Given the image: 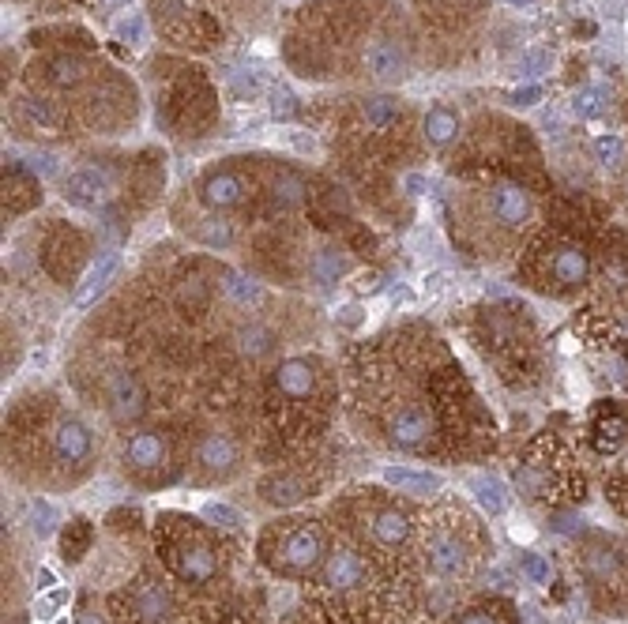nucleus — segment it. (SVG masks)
<instances>
[{"instance_id": "f257e3e1", "label": "nucleus", "mask_w": 628, "mask_h": 624, "mask_svg": "<svg viewBox=\"0 0 628 624\" xmlns=\"http://www.w3.org/2000/svg\"><path fill=\"white\" fill-rule=\"evenodd\" d=\"M264 561L271 568L286 572V576H305V572H313L316 564L324 561V534L316 531L313 523L294 519V527H286L275 538V546H267Z\"/></svg>"}, {"instance_id": "f03ea898", "label": "nucleus", "mask_w": 628, "mask_h": 624, "mask_svg": "<svg viewBox=\"0 0 628 624\" xmlns=\"http://www.w3.org/2000/svg\"><path fill=\"white\" fill-rule=\"evenodd\" d=\"M117 271H121V252H102L95 264L87 267V275L79 282L72 305H76V309H91L98 297L110 290V282L117 279Z\"/></svg>"}, {"instance_id": "7ed1b4c3", "label": "nucleus", "mask_w": 628, "mask_h": 624, "mask_svg": "<svg viewBox=\"0 0 628 624\" xmlns=\"http://www.w3.org/2000/svg\"><path fill=\"white\" fill-rule=\"evenodd\" d=\"M143 410H147V391H143V384L136 380L132 373H121L113 376L110 384V414L113 422H136V418H143Z\"/></svg>"}, {"instance_id": "20e7f679", "label": "nucleus", "mask_w": 628, "mask_h": 624, "mask_svg": "<svg viewBox=\"0 0 628 624\" xmlns=\"http://www.w3.org/2000/svg\"><path fill=\"white\" fill-rule=\"evenodd\" d=\"M365 68H369V76L377 79V83H388V87L407 79V57L388 38H377V42L365 46Z\"/></svg>"}, {"instance_id": "39448f33", "label": "nucleus", "mask_w": 628, "mask_h": 624, "mask_svg": "<svg viewBox=\"0 0 628 624\" xmlns=\"http://www.w3.org/2000/svg\"><path fill=\"white\" fill-rule=\"evenodd\" d=\"M64 200L72 203V207H83V211L102 207V203L110 200V181H106V173H98V170L68 173V181H64Z\"/></svg>"}, {"instance_id": "423d86ee", "label": "nucleus", "mask_w": 628, "mask_h": 624, "mask_svg": "<svg viewBox=\"0 0 628 624\" xmlns=\"http://www.w3.org/2000/svg\"><path fill=\"white\" fill-rule=\"evenodd\" d=\"M429 433H433V418L425 414L422 406H403V410H395L392 422H388V437L399 448H422Z\"/></svg>"}, {"instance_id": "0eeeda50", "label": "nucleus", "mask_w": 628, "mask_h": 624, "mask_svg": "<svg viewBox=\"0 0 628 624\" xmlns=\"http://www.w3.org/2000/svg\"><path fill=\"white\" fill-rule=\"evenodd\" d=\"M425 553H429V568H433L437 576L452 579L467 572V549H463V542L452 538V534H433Z\"/></svg>"}, {"instance_id": "6e6552de", "label": "nucleus", "mask_w": 628, "mask_h": 624, "mask_svg": "<svg viewBox=\"0 0 628 624\" xmlns=\"http://www.w3.org/2000/svg\"><path fill=\"white\" fill-rule=\"evenodd\" d=\"M362 579H365V564L358 553H350V549L328 553V561H324V587H331V591H350V587H358Z\"/></svg>"}, {"instance_id": "1a4fd4ad", "label": "nucleus", "mask_w": 628, "mask_h": 624, "mask_svg": "<svg viewBox=\"0 0 628 624\" xmlns=\"http://www.w3.org/2000/svg\"><path fill=\"white\" fill-rule=\"evenodd\" d=\"M531 211H534V200L527 188H519V185L493 188V215H497L504 226H523V222L531 219Z\"/></svg>"}, {"instance_id": "9d476101", "label": "nucleus", "mask_w": 628, "mask_h": 624, "mask_svg": "<svg viewBox=\"0 0 628 624\" xmlns=\"http://www.w3.org/2000/svg\"><path fill=\"white\" fill-rule=\"evenodd\" d=\"M53 452L61 463H83L87 455H91V429L76 418H68V422L57 425V433H53Z\"/></svg>"}, {"instance_id": "9b49d317", "label": "nucleus", "mask_w": 628, "mask_h": 624, "mask_svg": "<svg viewBox=\"0 0 628 624\" xmlns=\"http://www.w3.org/2000/svg\"><path fill=\"white\" fill-rule=\"evenodd\" d=\"M173 568H177V576L189 579V583H207L219 572V561H215V553L207 546L192 542V546H181L173 553Z\"/></svg>"}, {"instance_id": "f8f14e48", "label": "nucleus", "mask_w": 628, "mask_h": 624, "mask_svg": "<svg viewBox=\"0 0 628 624\" xmlns=\"http://www.w3.org/2000/svg\"><path fill=\"white\" fill-rule=\"evenodd\" d=\"M196 463L200 470L207 474H230L237 467V448L230 437H222V433H207L200 444H196Z\"/></svg>"}, {"instance_id": "ddd939ff", "label": "nucleus", "mask_w": 628, "mask_h": 624, "mask_svg": "<svg viewBox=\"0 0 628 624\" xmlns=\"http://www.w3.org/2000/svg\"><path fill=\"white\" fill-rule=\"evenodd\" d=\"M275 384H279V391L290 395V399H305V395H313L316 388L313 365L305 358H286L283 365L275 369Z\"/></svg>"}, {"instance_id": "4468645a", "label": "nucleus", "mask_w": 628, "mask_h": 624, "mask_svg": "<svg viewBox=\"0 0 628 624\" xmlns=\"http://www.w3.org/2000/svg\"><path fill=\"white\" fill-rule=\"evenodd\" d=\"M132 613H136L143 624H158L166 613H170V591H166L162 583L143 579L140 587L132 591Z\"/></svg>"}, {"instance_id": "2eb2a0df", "label": "nucleus", "mask_w": 628, "mask_h": 624, "mask_svg": "<svg viewBox=\"0 0 628 624\" xmlns=\"http://www.w3.org/2000/svg\"><path fill=\"white\" fill-rule=\"evenodd\" d=\"M384 482L399 489V493H414V497H425V493H437L444 478L440 474H429V470H410V467H384Z\"/></svg>"}, {"instance_id": "dca6fc26", "label": "nucleus", "mask_w": 628, "mask_h": 624, "mask_svg": "<svg viewBox=\"0 0 628 624\" xmlns=\"http://www.w3.org/2000/svg\"><path fill=\"white\" fill-rule=\"evenodd\" d=\"M550 267H553V279L561 282V286H580V282H587L591 260H587V252H583L580 245H565V249H557Z\"/></svg>"}, {"instance_id": "f3484780", "label": "nucleus", "mask_w": 628, "mask_h": 624, "mask_svg": "<svg viewBox=\"0 0 628 624\" xmlns=\"http://www.w3.org/2000/svg\"><path fill=\"white\" fill-rule=\"evenodd\" d=\"M128 463L136 470H155L166 463V437L162 433H136L128 440Z\"/></svg>"}, {"instance_id": "a211bd4d", "label": "nucleus", "mask_w": 628, "mask_h": 624, "mask_svg": "<svg viewBox=\"0 0 628 624\" xmlns=\"http://www.w3.org/2000/svg\"><path fill=\"white\" fill-rule=\"evenodd\" d=\"M471 493L478 500V508L489 515H504L508 512V489L497 474H471Z\"/></svg>"}, {"instance_id": "6ab92c4d", "label": "nucleus", "mask_w": 628, "mask_h": 624, "mask_svg": "<svg viewBox=\"0 0 628 624\" xmlns=\"http://www.w3.org/2000/svg\"><path fill=\"white\" fill-rule=\"evenodd\" d=\"M373 538H377L380 546L399 549L410 538V515L399 512V508H384V512H377V519H373Z\"/></svg>"}, {"instance_id": "aec40b11", "label": "nucleus", "mask_w": 628, "mask_h": 624, "mask_svg": "<svg viewBox=\"0 0 628 624\" xmlns=\"http://www.w3.org/2000/svg\"><path fill=\"white\" fill-rule=\"evenodd\" d=\"M260 493H264L267 504H279V508H290V504H298V500L309 497V485L294 478V474H271L264 485H260Z\"/></svg>"}, {"instance_id": "412c9836", "label": "nucleus", "mask_w": 628, "mask_h": 624, "mask_svg": "<svg viewBox=\"0 0 628 624\" xmlns=\"http://www.w3.org/2000/svg\"><path fill=\"white\" fill-rule=\"evenodd\" d=\"M241 192H245V185L237 181L234 173H211V177L204 181V203L207 207H215V211L241 203Z\"/></svg>"}, {"instance_id": "4be33fe9", "label": "nucleus", "mask_w": 628, "mask_h": 624, "mask_svg": "<svg viewBox=\"0 0 628 624\" xmlns=\"http://www.w3.org/2000/svg\"><path fill=\"white\" fill-rule=\"evenodd\" d=\"M583 568H587V576L598 579V583H613V579L621 576V553L613 546H591L587 549V557H583Z\"/></svg>"}, {"instance_id": "5701e85b", "label": "nucleus", "mask_w": 628, "mask_h": 624, "mask_svg": "<svg viewBox=\"0 0 628 624\" xmlns=\"http://www.w3.org/2000/svg\"><path fill=\"white\" fill-rule=\"evenodd\" d=\"M350 271V256L339 249H320L309 260V275H313V282H320V286H331V282H339Z\"/></svg>"}, {"instance_id": "b1692460", "label": "nucleus", "mask_w": 628, "mask_h": 624, "mask_svg": "<svg viewBox=\"0 0 628 624\" xmlns=\"http://www.w3.org/2000/svg\"><path fill=\"white\" fill-rule=\"evenodd\" d=\"M422 132H425V140L433 143V147H444V143H452L456 140V132H459V117L448 106H433V110L425 113V121H422Z\"/></svg>"}, {"instance_id": "393cba45", "label": "nucleus", "mask_w": 628, "mask_h": 624, "mask_svg": "<svg viewBox=\"0 0 628 624\" xmlns=\"http://www.w3.org/2000/svg\"><path fill=\"white\" fill-rule=\"evenodd\" d=\"M275 331L267 328V324H245V328L237 331V350L245 354V358H267L271 350H275Z\"/></svg>"}, {"instance_id": "a878e982", "label": "nucleus", "mask_w": 628, "mask_h": 624, "mask_svg": "<svg viewBox=\"0 0 628 624\" xmlns=\"http://www.w3.org/2000/svg\"><path fill=\"white\" fill-rule=\"evenodd\" d=\"M222 290H226V297L234 301V305H241V309H252V305H260L264 301V290H260V282L245 279V275H226V282H222Z\"/></svg>"}, {"instance_id": "bb28decb", "label": "nucleus", "mask_w": 628, "mask_h": 624, "mask_svg": "<svg viewBox=\"0 0 628 624\" xmlns=\"http://www.w3.org/2000/svg\"><path fill=\"white\" fill-rule=\"evenodd\" d=\"M399 102H395L392 94H373V98H365L362 102V117L369 121L373 128H384V125H392L395 117H399Z\"/></svg>"}, {"instance_id": "cd10ccee", "label": "nucleus", "mask_w": 628, "mask_h": 624, "mask_svg": "<svg viewBox=\"0 0 628 624\" xmlns=\"http://www.w3.org/2000/svg\"><path fill=\"white\" fill-rule=\"evenodd\" d=\"M271 192H275V203H279V207H294V203H301V196H305V181H301L298 173H279Z\"/></svg>"}, {"instance_id": "c85d7f7f", "label": "nucleus", "mask_w": 628, "mask_h": 624, "mask_svg": "<svg viewBox=\"0 0 628 624\" xmlns=\"http://www.w3.org/2000/svg\"><path fill=\"white\" fill-rule=\"evenodd\" d=\"M200 515H204L207 523L222 527V531H237L241 527V512L230 508V504H222V500H207L204 508H200Z\"/></svg>"}, {"instance_id": "c756f323", "label": "nucleus", "mask_w": 628, "mask_h": 624, "mask_svg": "<svg viewBox=\"0 0 628 624\" xmlns=\"http://www.w3.org/2000/svg\"><path fill=\"white\" fill-rule=\"evenodd\" d=\"M572 110H576V117H583V121H595V117L606 113V98H602V91H595V87H583V91H576V98H572Z\"/></svg>"}, {"instance_id": "7c9ffc66", "label": "nucleus", "mask_w": 628, "mask_h": 624, "mask_svg": "<svg viewBox=\"0 0 628 624\" xmlns=\"http://www.w3.org/2000/svg\"><path fill=\"white\" fill-rule=\"evenodd\" d=\"M49 79H53L57 87H76L79 79H83V61H79V57H57V61H49Z\"/></svg>"}, {"instance_id": "2f4dec72", "label": "nucleus", "mask_w": 628, "mask_h": 624, "mask_svg": "<svg viewBox=\"0 0 628 624\" xmlns=\"http://www.w3.org/2000/svg\"><path fill=\"white\" fill-rule=\"evenodd\" d=\"M267 113L275 117V121H290L294 113H298V98H294V91L290 87H271V102H267Z\"/></svg>"}, {"instance_id": "473e14b6", "label": "nucleus", "mask_w": 628, "mask_h": 624, "mask_svg": "<svg viewBox=\"0 0 628 624\" xmlns=\"http://www.w3.org/2000/svg\"><path fill=\"white\" fill-rule=\"evenodd\" d=\"M117 38L128 42V46H143L147 42V23H143L140 12H125L117 19Z\"/></svg>"}, {"instance_id": "72a5a7b5", "label": "nucleus", "mask_w": 628, "mask_h": 624, "mask_svg": "<svg viewBox=\"0 0 628 624\" xmlns=\"http://www.w3.org/2000/svg\"><path fill=\"white\" fill-rule=\"evenodd\" d=\"M625 433H628L625 418H617V414H613L610 422H602V425H598V437H595L598 452H613V448H617V444L625 440Z\"/></svg>"}, {"instance_id": "f704fd0d", "label": "nucleus", "mask_w": 628, "mask_h": 624, "mask_svg": "<svg viewBox=\"0 0 628 624\" xmlns=\"http://www.w3.org/2000/svg\"><path fill=\"white\" fill-rule=\"evenodd\" d=\"M23 113H27V121H31V125H38V128H53V125H57V110L49 106L46 98H27V102H23Z\"/></svg>"}, {"instance_id": "c9c22d12", "label": "nucleus", "mask_w": 628, "mask_h": 624, "mask_svg": "<svg viewBox=\"0 0 628 624\" xmlns=\"http://www.w3.org/2000/svg\"><path fill=\"white\" fill-rule=\"evenodd\" d=\"M200 241L211 245V249H226V245L234 241V234H230V222H222V219L204 222V226H200Z\"/></svg>"}, {"instance_id": "e433bc0d", "label": "nucleus", "mask_w": 628, "mask_h": 624, "mask_svg": "<svg viewBox=\"0 0 628 624\" xmlns=\"http://www.w3.org/2000/svg\"><path fill=\"white\" fill-rule=\"evenodd\" d=\"M519 76H527V79H538L542 72H550V53L546 49H531V53H523L519 57Z\"/></svg>"}, {"instance_id": "4c0bfd02", "label": "nucleus", "mask_w": 628, "mask_h": 624, "mask_svg": "<svg viewBox=\"0 0 628 624\" xmlns=\"http://www.w3.org/2000/svg\"><path fill=\"white\" fill-rule=\"evenodd\" d=\"M595 155H598V162H602V166H617V162H621V158H625V143L617 140V136H598L595 140Z\"/></svg>"}, {"instance_id": "58836bf2", "label": "nucleus", "mask_w": 628, "mask_h": 624, "mask_svg": "<svg viewBox=\"0 0 628 624\" xmlns=\"http://www.w3.org/2000/svg\"><path fill=\"white\" fill-rule=\"evenodd\" d=\"M230 87L237 91V98H256V94H260V76H256V72H245V68H234V72H230Z\"/></svg>"}, {"instance_id": "ea45409f", "label": "nucleus", "mask_w": 628, "mask_h": 624, "mask_svg": "<svg viewBox=\"0 0 628 624\" xmlns=\"http://www.w3.org/2000/svg\"><path fill=\"white\" fill-rule=\"evenodd\" d=\"M283 143L290 151H298V155H316V136L313 132H301V128H286L283 132Z\"/></svg>"}, {"instance_id": "a19ab883", "label": "nucleus", "mask_w": 628, "mask_h": 624, "mask_svg": "<svg viewBox=\"0 0 628 624\" xmlns=\"http://www.w3.org/2000/svg\"><path fill=\"white\" fill-rule=\"evenodd\" d=\"M523 572L534 579V583H550V576H553V568L538 553H523Z\"/></svg>"}, {"instance_id": "79ce46f5", "label": "nucleus", "mask_w": 628, "mask_h": 624, "mask_svg": "<svg viewBox=\"0 0 628 624\" xmlns=\"http://www.w3.org/2000/svg\"><path fill=\"white\" fill-rule=\"evenodd\" d=\"M335 324H339V328H346V331L362 328V324H365L362 305H354V301H350V305H343V309L335 312Z\"/></svg>"}, {"instance_id": "37998d69", "label": "nucleus", "mask_w": 628, "mask_h": 624, "mask_svg": "<svg viewBox=\"0 0 628 624\" xmlns=\"http://www.w3.org/2000/svg\"><path fill=\"white\" fill-rule=\"evenodd\" d=\"M542 98V91L534 87V83H527V87H516V91H508V106H516V110H527V106H534Z\"/></svg>"}, {"instance_id": "c03bdc74", "label": "nucleus", "mask_w": 628, "mask_h": 624, "mask_svg": "<svg viewBox=\"0 0 628 624\" xmlns=\"http://www.w3.org/2000/svg\"><path fill=\"white\" fill-rule=\"evenodd\" d=\"M49 531H53V508H49V504H38V508H34V534L46 538Z\"/></svg>"}, {"instance_id": "a18cd8bd", "label": "nucleus", "mask_w": 628, "mask_h": 624, "mask_svg": "<svg viewBox=\"0 0 628 624\" xmlns=\"http://www.w3.org/2000/svg\"><path fill=\"white\" fill-rule=\"evenodd\" d=\"M425 294L429 297H437V294H444V290H448V271H429V275H425Z\"/></svg>"}, {"instance_id": "49530a36", "label": "nucleus", "mask_w": 628, "mask_h": 624, "mask_svg": "<svg viewBox=\"0 0 628 624\" xmlns=\"http://www.w3.org/2000/svg\"><path fill=\"white\" fill-rule=\"evenodd\" d=\"M68 598H72V591H64V587H57V591H49V594H46V602H42V613H38V617H49V609H61L64 602H68Z\"/></svg>"}, {"instance_id": "de8ad7c7", "label": "nucleus", "mask_w": 628, "mask_h": 624, "mask_svg": "<svg viewBox=\"0 0 628 624\" xmlns=\"http://www.w3.org/2000/svg\"><path fill=\"white\" fill-rule=\"evenodd\" d=\"M31 170L42 173V177H53V173H57V158L49 155V151H42V155H34Z\"/></svg>"}, {"instance_id": "09e8293b", "label": "nucleus", "mask_w": 628, "mask_h": 624, "mask_svg": "<svg viewBox=\"0 0 628 624\" xmlns=\"http://www.w3.org/2000/svg\"><path fill=\"white\" fill-rule=\"evenodd\" d=\"M403 188H407L410 196H422L425 188H429V181H425L422 173H407V177H403Z\"/></svg>"}, {"instance_id": "8fccbe9b", "label": "nucleus", "mask_w": 628, "mask_h": 624, "mask_svg": "<svg viewBox=\"0 0 628 624\" xmlns=\"http://www.w3.org/2000/svg\"><path fill=\"white\" fill-rule=\"evenodd\" d=\"M459 624H497V617H493V613H486V609H471V613H467V617H463Z\"/></svg>"}, {"instance_id": "3c124183", "label": "nucleus", "mask_w": 628, "mask_h": 624, "mask_svg": "<svg viewBox=\"0 0 628 624\" xmlns=\"http://www.w3.org/2000/svg\"><path fill=\"white\" fill-rule=\"evenodd\" d=\"M392 305H410V301H414V290H410V286H392Z\"/></svg>"}, {"instance_id": "603ef678", "label": "nucleus", "mask_w": 628, "mask_h": 624, "mask_svg": "<svg viewBox=\"0 0 628 624\" xmlns=\"http://www.w3.org/2000/svg\"><path fill=\"white\" fill-rule=\"evenodd\" d=\"M358 290H369V294H373V290H380V275H377V271L362 275V279H358Z\"/></svg>"}, {"instance_id": "864d4df0", "label": "nucleus", "mask_w": 628, "mask_h": 624, "mask_svg": "<svg viewBox=\"0 0 628 624\" xmlns=\"http://www.w3.org/2000/svg\"><path fill=\"white\" fill-rule=\"evenodd\" d=\"M53 583H57V576L49 568H38V591H53Z\"/></svg>"}, {"instance_id": "5fc2aeb1", "label": "nucleus", "mask_w": 628, "mask_h": 624, "mask_svg": "<svg viewBox=\"0 0 628 624\" xmlns=\"http://www.w3.org/2000/svg\"><path fill=\"white\" fill-rule=\"evenodd\" d=\"M83 624H106V621H102V613H95V609H87V613H83Z\"/></svg>"}, {"instance_id": "6e6d98bb", "label": "nucleus", "mask_w": 628, "mask_h": 624, "mask_svg": "<svg viewBox=\"0 0 628 624\" xmlns=\"http://www.w3.org/2000/svg\"><path fill=\"white\" fill-rule=\"evenodd\" d=\"M504 4H512V8H531V4H538V0H504Z\"/></svg>"}, {"instance_id": "4d7b16f0", "label": "nucleus", "mask_w": 628, "mask_h": 624, "mask_svg": "<svg viewBox=\"0 0 628 624\" xmlns=\"http://www.w3.org/2000/svg\"><path fill=\"white\" fill-rule=\"evenodd\" d=\"M625 467H628V455H625Z\"/></svg>"}]
</instances>
